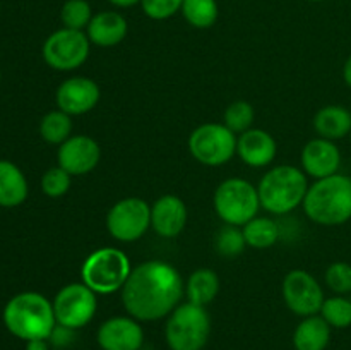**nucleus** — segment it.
<instances>
[{
    "label": "nucleus",
    "instance_id": "nucleus-6",
    "mask_svg": "<svg viewBox=\"0 0 351 350\" xmlns=\"http://www.w3.org/2000/svg\"><path fill=\"white\" fill-rule=\"evenodd\" d=\"M211 335V318L206 307L192 302L177 305L165 325V340L170 350H202Z\"/></svg>",
    "mask_w": 351,
    "mask_h": 350
},
{
    "label": "nucleus",
    "instance_id": "nucleus-9",
    "mask_svg": "<svg viewBox=\"0 0 351 350\" xmlns=\"http://www.w3.org/2000/svg\"><path fill=\"white\" fill-rule=\"evenodd\" d=\"M89 48H91V41L86 31L62 27V30L53 31L45 40L41 55L48 67L69 72L75 71L88 60Z\"/></svg>",
    "mask_w": 351,
    "mask_h": 350
},
{
    "label": "nucleus",
    "instance_id": "nucleus-38",
    "mask_svg": "<svg viewBox=\"0 0 351 350\" xmlns=\"http://www.w3.org/2000/svg\"><path fill=\"white\" fill-rule=\"evenodd\" d=\"M307 2H314V3H319V2H324V0H307Z\"/></svg>",
    "mask_w": 351,
    "mask_h": 350
},
{
    "label": "nucleus",
    "instance_id": "nucleus-35",
    "mask_svg": "<svg viewBox=\"0 0 351 350\" xmlns=\"http://www.w3.org/2000/svg\"><path fill=\"white\" fill-rule=\"evenodd\" d=\"M50 347L48 338H34L26 342V350H50Z\"/></svg>",
    "mask_w": 351,
    "mask_h": 350
},
{
    "label": "nucleus",
    "instance_id": "nucleus-40",
    "mask_svg": "<svg viewBox=\"0 0 351 350\" xmlns=\"http://www.w3.org/2000/svg\"><path fill=\"white\" fill-rule=\"evenodd\" d=\"M350 136H351V134H350Z\"/></svg>",
    "mask_w": 351,
    "mask_h": 350
},
{
    "label": "nucleus",
    "instance_id": "nucleus-19",
    "mask_svg": "<svg viewBox=\"0 0 351 350\" xmlns=\"http://www.w3.org/2000/svg\"><path fill=\"white\" fill-rule=\"evenodd\" d=\"M127 31H129L127 19L117 10L96 12L89 26L86 27V34H88L91 45L101 48H110L122 43L123 38L127 36Z\"/></svg>",
    "mask_w": 351,
    "mask_h": 350
},
{
    "label": "nucleus",
    "instance_id": "nucleus-18",
    "mask_svg": "<svg viewBox=\"0 0 351 350\" xmlns=\"http://www.w3.org/2000/svg\"><path fill=\"white\" fill-rule=\"evenodd\" d=\"M278 153L274 137L264 129H249L237 137V154L245 165L263 168L273 163Z\"/></svg>",
    "mask_w": 351,
    "mask_h": 350
},
{
    "label": "nucleus",
    "instance_id": "nucleus-4",
    "mask_svg": "<svg viewBox=\"0 0 351 350\" xmlns=\"http://www.w3.org/2000/svg\"><path fill=\"white\" fill-rule=\"evenodd\" d=\"M307 175L293 165H278L263 175L257 185L261 208L271 215H288L304 205Z\"/></svg>",
    "mask_w": 351,
    "mask_h": 350
},
{
    "label": "nucleus",
    "instance_id": "nucleus-8",
    "mask_svg": "<svg viewBox=\"0 0 351 350\" xmlns=\"http://www.w3.org/2000/svg\"><path fill=\"white\" fill-rule=\"evenodd\" d=\"M189 151L206 167H221L237 154V134L225 124H202L192 130Z\"/></svg>",
    "mask_w": 351,
    "mask_h": 350
},
{
    "label": "nucleus",
    "instance_id": "nucleus-15",
    "mask_svg": "<svg viewBox=\"0 0 351 350\" xmlns=\"http://www.w3.org/2000/svg\"><path fill=\"white\" fill-rule=\"evenodd\" d=\"M101 158L99 144L93 137L77 134L58 146V167L71 175H86L95 170Z\"/></svg>",
    "mask_w": 351,
    "mask_h": 350
},
{
    "label": "nucleus",
    "instance_id": "nucleus-25",
    "mask_svg": "<svg viewBox=\"0 0 351 350\" xmlns=\"http://www.w3.org/2000/svg\"><path fill=\"white\" fill-rule=\"evenodd\" d=\"M180 12L192 27L208 30L218 21L219 7L216 0H184Z\"/></svg>",
    "mask_w": 351,
    "mask_h": 350
},
{
    "label": "nucleus",
    "instance_id": "nucleus-26",
    "mask_svg": "<svg viewBox=\"0 0 351 350\" xmlns=\"http://www.w3.org/2000/svg\"><path fill=\"white\" fill-rule=\"evenodd\" d=\"M40 136L48 144H57L60 146L62 143L72 136V119L62 110H51L41 119L40 122Z\"/></svg>",
    "mask_w": 351,
    "mask_h": 350
},
{
    "label": "nucleus",
    "instance_id": "nucleus-17",
    "mask_svg": "<svg viewBox=\"0 0 351 350\" xmlns=\"http://www.w3.org/2000/svg\"><path fill=\"white\" fill-rule=\"evenodd\" d=\"M187 206L178 196L165 194L151 206V229L163 239L180 235L187 225Z\"/></svg>",
    "mask_w": 351,
    "mask_h": 350
},
{
    "label": "nucleus",
    "instance_id": "nucleus-7",
    "mask_svg": "<svg viewBox=\"0 0 351 350\" xmlns=\"http://www.w3.org/2000/svg\"><path fill=\"white\" fill-rule=\"evenodd\" d=\"M213 205L216 215L226 225L243 226L259 215V192L245 178H226L216 187Z\"/></svg>",
    "mask_w": 351,
    "mask_h": 350
},
{
    "label": "nucleus",
    "instance_id": "nucleus-23",
    "mask_svg": "<svg viewBox=\"0 0 351 350\" xmlns=\"http://www.w3.org/2000/svg\"><path fill=\"white\" fill-rule=\"evenodd\" d=\"M219 294V277L211 268H197L185 283V295L195 305L206 307Z\"/></svg>",
    "mask_w": 351,
    "mask_h": 350
},
{
    "label": "nucleus",
    "instance_id": "nucleus-10",
    "mask_svg": "<svg viewBox=\"0 0 351 350\" xmlns=\"http://www.w3.org/2000/svg\"><path fill=\"white\" fill-rule=\"evenodd\" d=\"M95 292L81 283H69L57 292L53 299V312L57 325L71 329H81L93 321L98 309Z\"/></svg>",
    "mask_w": 351,
    "mask_h": 350
},
{
    "label": "nucleus",
    "instance_id": "nucleus-24",
    "mask_svg": "<svg viewBox=\"0 0 351 350\" xmlns=\"http://www.w3.org/2000/svg\"><path fill=\"white\" fill-rule=\"evenodd\" d=\"M247 246L252 249H269L280 239V225L273 218L259 216L252 218L242 226Z\"/></svg>",
    "mask_w": 351,
    "mask_h": 350
},
{
    "label": "nucleus",
    "instance_id": "nucleus-30",
    "mask_svg": "<svg viewBox=\"0 0 351 350\" xmlns=\"http://www.w3.org/2000/svg\"><path fill=\"white\" fill-rule=\"evenodd\" d=\"M254 119H256V112H254V106L250 105L245 100H239V102H233L226 106L225 115V126L232 130L233 134H242L245 130L252 129Z\"/></svg>",
    "mask_w": 351,
    "mask_h": 350
},
{
    "label": "nucleus",
    "instance_id": "nucleus-12",
    "mask_svg": "<svg viewBox=\"0 0 351 350\" xmlns=\"http://www.w3.org/2000/svg\"><path fill=\"white\" fill-rule=\"evenodd\" d=\"M281 294L287 307L300 318L319 314L326 299L321 283L305 270H291L287 273Z\"/></svg>",
    "mask_w": 351,
    "mask_h": 350
},
{
    "label": "nucleus",
    "instance_id": "nucleus-27",
    "mask_svg": "<svg viewBox=\"0 0 351 350\" xmlns=\"http://www.w3.org/2000/svg\"><path fill=\"white\" fill-rule=\"evenodd\" d=\"M326 323L331 328L345 329L351 326V299L345 295H332V297L324 299L321 312Z\"/></svg>",
    "mask_w": 351,
    "mask_h": 350
},
{
    "label": "nucleus",
    "instance_id": "nucleus-22",
    "mask_svg": "<svg viewBox=\"0 0 351 350\" xmlns=\"http://www.w3.org/2000/svg\"><path fill=\"white\" fill-rule=\"evenodd\" d=\"M331 329L321 314L304 318L293 331V349L326 350L331 342Z\"/></svg>",
    "mask_w": 351,
    "mask_h": 350
},
{
    "label": "nucleus",
    "instance_id": "nucleus-13",
    "mask_svg": "<svg viewBox=\"0 0 351 350\" xmlns=\"http://www.w3.org/2000/svg\"><path fill=\"white\" fill-rule=\"evenodd\" d=\"M96 342L101 350H141L144 329L132 316H113L99 325Z\"/></svg>",
    "mask_w": 351,
    "mask_h": 350
},
{
    "label": "nucleus",
    "instance_id": "nucleus-2",
    "mask_svg": "<svg viewBox=\"0 0 351 350\" xmlns=\"http://www.w3.org/2000/svg\"><path fill=\"white\" fill-rule=\"evenodd\" d=\"M2 319L10 335L24 342L48 338L57 326L53 302L38 292H21L10 297L3 307Z\"/></svg>",
    "mask_w": 351,
    "mask_h": 350
},
{
    "label": "nucleus",
    "instance_id": "nucleus-5",
    "mask_svg": "<svg viewBox=\"0 0 351 350\" xmlns=\"http://www.w3.org/2000/svg\"><path fill=\"white\" fill-rule=\"evenodd\" d=\"M130 271V259L123 250L101 247L86 257L81 266V278L95 294L108 295L122 290Z\"/></svg>",
    "mask_w": 351,
    "mask_h": 350
},
{
    "label": "nucleus",
    "instance_id": "nucleus-28",
    "mask_svg": "<svg viewBox=\"0 0 351 350\" xmlns=\"http://www.w3.org/2000/svg\"><path fill=\"white\" fill-rule=\"evenodd\" d=\"M245 235H243L242 226L235 225H226L223 229H219V232L216 233L215 239V247L216 253L223 257H237L243 253L245 249Z\"/></svg>",
    "mask_w": 351,
    "mask_h": 350
},
{
    "label": "nucleus",
    "instance_id": "nucleus-1",
    "mask_svg": "<svg viewBox=\"0 0 351 350\" xmlns=\"http://www.w3.org/2000/svg\"><path fill=\"white\" fill-rule=\"evenodd\" d=\"M127 314L141 323L168 318L185 295V283L173 264L151 259L132 268L122 290Z\"/></svg>",
    "mask_w": 351,
    "mask_h": 350
},
{
    "label": "nucleus",
    "instance_id": "nucleus-41",
    "mask_svg": "<svg viewBox=\"0 0 351 350\" xmlns=\"http://www.w3.org/2000/svg\"><path fill=\"white\" fill-rule=\"evenodd\" d=\"M350 110H351V108H350Z\"/></svg>",
    "mask_w": 351,
    "mask_h": 350
},
{
    "label": "nucleus",
    "instance_id": "nucleus-32",
    "mask_svg": "<svg viewBox=\"0 0 351 350\" xmlns=\"http://www.w3.org/2000/svg\"><path fill=\"white\" fill-rule=\"evenodd\" d=\"M326 285L335 294L346 295L351 292V264L345 261H336L326 270Z\"/></svg>",
    "mask_w": 351,
    "mask_h": 350
},
{
    "label": "nucleus",
    "instance_id": "nucleus-21",
    "mask_svg": "<svg viewBox=\"0 0 351 350\" xmlns=\"http://www.w3.org/2000/svg\"><path fill=\"white\" fill-rule=\"evenodd\" d=\"M314 129L319 137L338 141L351 134V110L343 105L322 106L314 117Z\"/></svg>",
    "mask_w": 351,
    "mask_h": 350
},
{
    "label": "nucleus",
    "instance_id": "nucleus-39",
    "mask_svg": "<svg viewBox=\"0 0 351 350\" xmlns=\"http://www.w3.org/2000/svg\"><path fill=\"white\" fill-rule=\"evenodd\" d=\"M0 81H2V72H0Z\"/></svg>",
    "mask_w": 351,
    "mask_h": 350
},
{
    "label": "nucleus",
    "instance_id": "nucleus-11",
    "mask_svg": "<svg viewBox=\"0 0 351 350\" xmlns=\"http://www.w3.org/2000/svg\"><path fill=\"white\" fill-rule=\"evenodd\" d=\"M151 226V206L141 198H123L106 215L108 233L119 242H136Z\"/></svg>",
    "mask_w": 351,
    "mask_h": 350
},
{
    "label": "nucleus",
    "instance_id": "nucleus-29",
    "mask_svg": "<svg viewBox=\"0 0 351 350\" xmlns=\"http://www.w3.org/2000/svg\"><path fill=\"white\" fill-rule=\"evenodd\" d=\"M91 3L88 0H67L60 9V21L69 30L84 31L93 19Z\"/></svg>",
    "mask_w": 351,
    "mask_h": 350
},
{
    "label": "nucleus",
    "instance_id": "nucleus-16",
    "mask_svg": "<svg viewBox=\"0 0 351 350\" xmlns=\"http://www.w3.org/2000/svg\"><path fill=\"white\" fill-rule=\"evenodd\" d=\"M302 168L305 175H311L312 178L331 177L339 174L341 167V151L335 141L324 139V137H314L308 141L302 150Z\"/></svg>",
    "mask_w": 351,
    "mask_h": 350
},
{
    "label": "nucleus",
    "instance_id": "nucleus-3",
    "mask_svg": "<svg viewBox=\"0 0 351 350\" xmlns=\"http://www.w3.org/2000/svg\"><path fill=\"white\" fill-rule=\"evenodd\" d=\"M304 211L317 225L336 226L351 220V177L335 174L308 185Z\"/></svg>",
    "mask_w": 351,
    "mask_h": 350
},
{
    "label": "nucleus",
    "instance_id": "nucleus-34",
    "mask_svg": "<svg viewBox=\"0 0 351 350\" xmlns=\"http://www.w3.org/2000/svg\"><path fill=\"white\" fill-rule=\"evenodd\" d=\"M74 335L75 329L57 325L53 328V331H51V335L48 336V342H50V345L55 347V349H65V347H69L74 342Z\"/></svg>",
    "mask_w": 351,
    "mask_h": 350
},
{
    "label": "nucleus",
    "instance_id": "nucleus-14",
    "mask_svg": "<svg viewBox=\"0 0 351 350\" xmlns=\"http://www.w3.org/2000/svg\"><path fill=\"white\" fill-rule=\"evenodd\" d=\"M99 86L93 79L84 75H74L69 78L58 86L55 93V102L58 110L67 115H84L91 112L99 102Z\"/></svg>",
    "mask_w": 351,
    "mask_h": 350
},
{
    "label": "nucleus",
    "instance_id": "nucleus-33",
    "mask_svg": "<svg viewBox=\"0 0 351 350\" xmlns=\"http://www.w3.org/2000/svg\"><path fill=\"white\" fill-rule=\"evenodd\" d=\"M184 0H141L143 12L153 21H165L180 12Z\"/></svg>",
    "mask_w": 351,
    "mask_h": 350
},
{
    "label": "nucleus",
    "instance_id": "nucleus-37",
    "mask_svg": "<svg viewBox=\"0 0 351 350\" xmlns=\"http://www.w3.org/2000/svg\"><path fill=\"white\" fill-rule=\"evenodd\" d=\"M343 79H345L346 86H350L351 88V55L346 58L345 65H343Z\"/></svg>",
    "mask_w": 351,
    "mask_h": 350
},
{
    "label": "nucleus",
    "instance_id": "nucleus-31",
    "mask_svg": "<svg viewBox=\"0 0 351 350\" xmlns=\"http://www.w3.org/2000/svg\"><path fill=\"white\" fill-rule=\"evenodd\" d=\"M72 175L65 172L62 167L48 168L41 177V191L48 198H62L71 189Z\"/></svg>",
    "mask_w": 351,
    "mask_h": 350
},
{
    "label": "nucleus",
    "instance_id": "nucleus-20",
    "mask_svg": "<svg viewBox=\"0 0 351 350\" xmlns=\"http://www.w3.org/2000/svg\"><path fill=\"white\" fill-rule=\"evenodd\" d=\"M26 175L14 161L0 160V206L17 208L27 198Z\"/></svg>",
    "mask_w": 351,
    "mask_h": 350
},
{
    "label": "nucleus",
    "instance_id": "nucleus-36",
    "mask_svg": "<svg viewBox=\"0 0 351 350\" xmlns=\"http://www.w3.org/2000/svg\"><path fill=\"white\" fill-rule=\"evenodd\" d=\"M108 2L117 9H130V7L141 3V0H108Z\"/></svg>",
    "mask_w": 351,
    "mask_h": 350
}]
</instances>
